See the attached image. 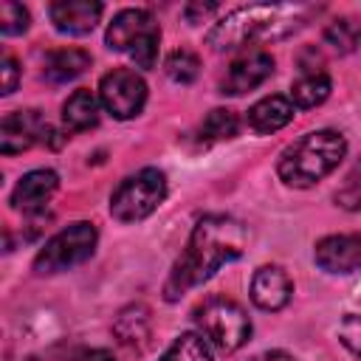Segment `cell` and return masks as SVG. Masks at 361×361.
Returning <instances> with one entry per match:
<instances>
[{"mask_svg": "<svg viewBox=\"0 0 361 361\" xmlns=\"http://www.w3.org/2000/svg\"><path fill=\"white\" fill-rule=\"evenodd\" d=\"M245 226L226 214H206L195 223L186 251L172 265V274L164 285V293L169 302L183 296L189 288L206 282L220 265L237 259L245 248Z\"/></svg>", "mask_w": 361, "mask_h": 361, "instance_id": "6da1fadb", "label": "cell"}, {"mask_svg": "<svg viewBox=\"0 0 361 361\" xmlns=\"http://www.w3.org/2000/svg\"><path fill=\"white\" fill-rule=\"evenodd\" d=\"M307 6H279V3H251L228 11L217 20L206 37L214 51H237L251 42L282 39L307 20Z\"/></svg>", "mask_w": 361, "mask_h": 361, "instance_id": "7a4b0ae2", "label": "cell"}, {"mask_svg": "<svg viewBox=\"0 0 361 361\" xmlns=\"http://www.w3.org/2000/svg\"><path fill=\"white\" fill-rule=\"evenodd\" d=\"M344 155H347V141L341 133L316 130V133L302 135L290 147H285V152L279 155L276 172L288 186L307 189L319 183L324 175H330L341 164Z\"/></svg>", "mask_w": 361, "mask_h": 361, "instance_id": "3957f363", "label": "cell"}, {"mask_svg": "<svg viewBox=\"0 0 361 361\" xmlns=\"http://www.w3.org/2000/svg\"><path fill=\"white\" fill-rule=\"evenodd\" d=\"M107 48L127 54L138 68H152L158 59L161 28L144 8H124L107 25Z\"/></svg>", "mask_w": 361, "mask_h": 361, "instance_id": "277c9868", "label": "cell"}, {"mask_svg": "<svg viewBox=\"0 0 361 361\" xmlns=\"http://www.w3.org/2000/svg\"><path fill=\"white\" fill-rule=\"evenodd\" d=\"M166 197V178L161 169H141L124 178L110 195V214L118 223H135L149 217Z\"/></svg>", "mask_w": 361, "mask_h": 361, "instance_id": "5b68a950", "label": "cell"}, {"mask_svg": "<svg viewBox=\"0 0 361 361\" xmlns=\"http://www.w3.org/2000/svg\"><path fill=\"white\" fill-rule=\"evenodd\" d=\"M195 322H197L200 336H203L212 347H217V350H223V353L240 350V347L248 341V336H251V319L245 316V310H243L237 302L220 299V296L206 299V302L197 307Z\"/></svg>", "mask_w": 361, "mask_h": 361, "instance_id": "8992f818", "label": "cell"}, {"mask_svg": "<svg viewBox=\"0 0 361 361\" xmlns=\"http://www.w3.org/2000/svg\"><path fill=\"white\" fill-rule=\"evenodd\" d=\"M99 243V231L93 223H71L68 228L56 231L34 257V271L37 274H62L71 271L76 265H82L85 259L93 257Z\"/></svg>", "mask_w": 361, "mask_h": 361, "instance_id": "52a82bcc", "label": "cell"}, {"mask_svg": "<svg viewBox=\"0 0 361 361\" xmlns=\"http://www.w3.org/2000/svg\"><path fill=\"white\" fill-rule=\"evenodd\" d=\"M99 102L107 113L116 118H133L141 113L147 102V85L144 79L130 68H113L99 82Z\"/></svg>", "mask_w": 361, "mask_h": 361, "instance_id": "ba28073f", "label": "cell"}, {"mask_svg": "<svg viewBox=\"0 0 361 361\" xmlns=\"http://www.w3.org/2000/svg\"><path fill=\"white\" fill-rule=\"evenodd\" d=\"M271 73H274V56L268 51H262V48H251V51L240 54L228 65V71H226V76L220 82V93L243 96V93L254 90V87H259Z\"/></svg>", "mask_w": 361, "mask_h": 361, "instance_id": "9c48e42d", "label": "cell"}, {"mask_svg": "<svg viewBox=\"0 0 361 361\" xmlns=\"http://www.w3.org/2000/svg\"><path fill=\"white\" fill-rule=\"evenodd\" d=\"M48 121L37 110H14L0 121V152L14 155L45 141Z\"/></svg>", "mask_w": 361, "mask_h": 361, "instance_id": "30bf717a", "label": "cell"}, {"mask_svg": "<svg viewBox=\"0 0 361 361\" xmlns=\"http://www.w3.org/2000/svg\"><path fill=\"white\" fill-rule=\"evenodd\" d=\"M313 259L327 274H353L361 268V234H330L316 243Z\"/></svg>", "mask_w": 361, "mask_h": 361, "instance_id": "8fae6325", "label": "cell"}, {"mask_svg": "<svg viewBox=\"0 0 361 361\" xmlns=\"http://www.w3.org/2000/svg\"><path fill=\"white\" fill-rule=\"evenodd\" d=\"M56 186H59V178H56V172H51V169L25 172V175L17 180L14 192H11V206H14L17 212H23L25 217H39V214L45 212L48 200L54 197Z\"/></svg>", "mask_w": 361, "mask_h": 361, "instance_id": "7c38bea8", "label": "cell"}, {"mask_svg": "<svg viewBox=\"0 0 361 361\" xmlns=\"http://www.w3.org/2000/svg\"><path fill=\"white\" fill-rule=\"evenodd\" d=\"M290 293H293L290 276L279 265L257 268V274L251 279V302L259 310H282L290 302Z\"/></svg>", "mask_w": 361, "mask_h": 361, "instance_id": "4fadbf2b", "label": "cell"}, {"mask_svg": "<svg viewBox=\"0 0 361 361\" xmlns=\"http://www.w3.org/2000/svg\"><path fill=\"white\" fill-rule=\"evenodd\" d=\"M51 23L56 31L71 34V37H82L90 34L102 17V6L90 3V0H59L48 8Z\"/></svg>", "mask_w": 361, "mask_h": 361, "instance_id": "5bb4252c", "label": "cell"}, {"mask_svg": "<svg viewBox=\"0 0 361 361\" xmlns=\"http://www.w3.org/2000/svg\"><path fill=\"white\" fill-rule=\"evenodd\" d=\"M293 118V102L285 96H265L248 110V127L254 133H276Z\"/></svg>", "mask_w": 361, "mask_h": 361, "instance_id": "9a60e30c", "label": "cell"}, {"mask_svg": "<svg viewBox=\"0 0 361 361\" xmlns=\"http://www.w3.org/2000/svg\"><path fill=\"white\" fill-rule=\"evenodd\" d=\"M87 68H90V54L87 51H82V48H56L45 56L42 76L54 85H62V82H71V79L82 76Z\"/></svg>", "mask_w": 361, "mask_h": 361, "instance_id": "2e32d148", "label": "cell"}, {"mask_svg": "<svg viewBox=\"0 0 361 361\" xmlns=\"http://www.w3.org/2000/svg\"><path fill=\"white\" fill-rule=\"evenodd\" d=\"M330 96V76L316 65H302V73L290 85L293 107H316Z\"/></svg>", "mask_w": 361, "mask_h": 361, "instance_id": "e0dca14e", "label": "cell"}, {"mask_svg": "<svg viewBox=\"0 0 361 361\" xmlns=\"http://www.w3.org/2000/svg\"><path fill=\"white\" fill-rule=\"evenodd\" d=\"M113 333L127 350H144L149 341V310L144 305H130L118 313Z\"/></svg>", "mask_w": 361, "mask_h": 361, "instance_id": "ac0fdd59", "label": "cell"}, {"mask_svg": "<svg viewBox=\"0 0 361 361\" xmlns=\"http://www.w3.org/2000/svg\"><path fill=\"white\" fill-rule=\"evenodd\" d=\"M62 121L68 130H90L99 124V99L90 90H73L62 104Z\"/></svg>", "mask_w": 361, "mask_h": 361, "instance_id": "d6986e66", "label": "cell"}, {"mask_svg": "<svg viewBox=\"0 0 361 361\" xmlns=\"http://www.w3.org/2000/svg\"><path fill=\"white\" fill-rule=\"evenodd\" d=\"M161 361H214V358H212V344L200 333H183L169 344Z\"/></svg>", "mask_w": 361, "mask_h": 361, "instance_id": "ffe728a7", "label": "cell"}, {"mask_svg": "<svg viewBox=\"0 0 361 361\" xmlns=\"http://www.w3.org/2000/svg\"><path fill=\"white\" fill-rule=\"evenodd\" d=\"M324 42L338 51V54H350L361 45V23L353 20V17H341V20H333L327 28H324Z\"/></svg>", "mask_w": 361, "mask_h": 361, "instance_id": "44dd1931", "label": "cell"}, {"mask_svg": "<svg viewBox=\"0 0 361 361\" xmlns=\"http://www.w3.org/2000/svg\"><path fill=\"white\" fill-rule=\"evenodd\" d=\"M237 130H240V121H237V116H234L231 110H226V107H214V110L203 118V124H200V135H203L206 141H228V138L237 135Z\"/></svg>", "mask_w": 361, "mask_h": 361, "instance_id": "7402d4cb", "label": "cell"}, {"mask_svg": "<svg viewBox=\"0 0 361 361\" xmlns=\"http://www.w3.org/2000/svg\"><path fill=\"white\" fill-rule=\"evenodd\" d=\"M166 76L172 79V82H180V85H189V82H195L197 79V73H200V59L192 54V51H186V48H180V51H172L169 56H166Z\"/></svg>", "mask_w": 361, "mask_h": 361, "instance_id": "603a6c76", "label": "cell"}, {"mask_svg": "<svg viewBox=\"0 0 361 361\" xmlns=\"http://www.w3.org/2000/svg\"><path fill=\"white\" fill-rule=\"evenodd\" d=\"M25 28H28V11L20 3L3 0L0 3V31L11 37V34H23Z\"/></svg>", "mask_w": 361, "mask_h": 361, "instance_id": "cb8c5ba5", "label": "cell"}, {"mask_svg": "<svg viewBox=\"0 0 361 361\" xmlns=\"http://www.w3.org/2000/svg\"><path fill=\"white\" fill-rule=\"evenodd\" d=\"M338 341L361 361V316L350 313V316L341 319V324H338Z\"/></svg>", "mask_w": 361, "mask_h": 361, "instance_id": "d4e9b609", "label": "cell"}, {"mask_svg": "<svg viewBox=\"0 0 361 361\" xmlns=\"http://www.w3.org/2000/svg\"><path fill=\"white\" fill-rule=\"evenodd\" d=\"M336 200L344 209H361V164L347 175V183L341 192H336Z\"/></svg>", "mask_w": 361, "mask_h": 361, "instance_id": "484cf974", "label": "cell"}, {"mask_svg": "<svg viewBox=\"0 0 361 361\" xmlns=\"http://www.w3.org/2000/svg\"><path fill=\"white\" fill-rule=\"evenodd\" d=\"M0 73H3L0 93H3V96L14 93V90H17V79H20V68H17V62H14L11 56H3V68H0Z\"/></svg>", "mask_w": 361, "mask_h": 361, "instance_id": "4316f807", "label": "cell"}, {"mask_svg": "<svg viewBox=\"0 0 361 361\" xmlns=\"http://www.w3.org/2000/svg\"><path fill=\"white\" fill-rule=\"evenodd\" d=\"M251 361H296V358H293V355H288V353H282V350H268V353L254 355Z\"/></svg>", "mask_w": 361, "mask_h": 361, "instance_id": "83f0119b", "label": "cell"}, {"mask_svg": "<svg viewBox=\"0 0 361 361\" xmlns=\"http://www.w3.org/2000/svg\"><path fill=\"white\" fill-rule=\"evenodd\" d=\"M79 361H116L107 350H90V353H85Z\"/></svg>", "mask_w": 361, "mask_h": 361, "instance_id": "f1b7e54d", "label": "cell"}]
</instances>
